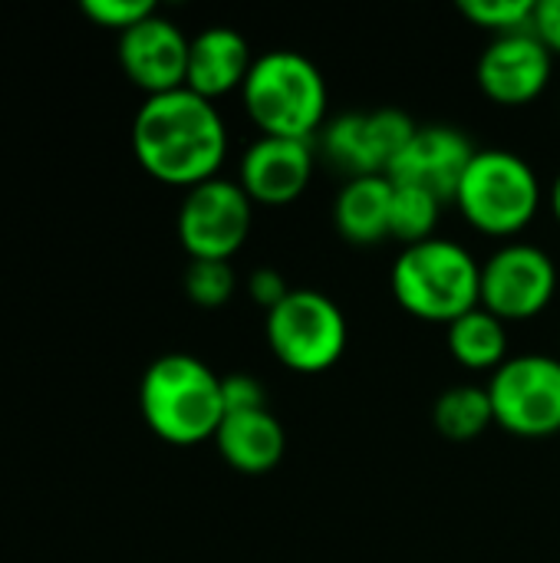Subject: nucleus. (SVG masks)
Returning <instances> with one entry per match:
<instances>
[{
  "mask_svg": "<svg viewBox=\"0 0 560 563\" xmlns=\"http://www.w3.org/2000/svg\"><path fill=\"white\" fill-rule=\"evenodd\" d=\"M132 152L152 178L188 191L218 178L228 155V129L215 102L191 89L145 96L132 119Z\"/></svg>",
  "mask_w": 560,
  "mask_h": 563,
  "instance_id": "f257e3e1",
  "label": "nucleus"
},
{
  "mask_svg": "<svg viewBox=\"0 0 560 563\" xmlns=\"http://www.w3.org/2000/svg\"><path fill=\"white\" fill-rule=\"evenodd\" d=\"M139 409L145 426L168 445H198L224 422L221 376L188 353H165L142 373Z\"/></svg>",
  "mask_w": 560,
  "mask_h": 563,
  "instance_id": "f03ea898",
  "label": "nucleus"
},
{
  "mask_svg": "<svg viewBox=\"0 0 560 563\" xmlns=\"http://www.w3.org/2000/svg\"><path fill=\"white\" fill-rule=\"evenodd\" d=\"M244 109L264 135L314 142L327 119V79L320 66L294 49H271L254 59L244 86Z\"/></svg>",
  "mask_w": 560,
  "mask_h": 563,
  "instance_id": "7ed1b4c3",
  "label": "nucleus"
},
{
  "mask_svg": "<svg viewBox=\"0 0 560 563\" xmlns=\"http://www.w3.org/2000/svg\"><path fill=\"white\" fill-rule=\"evenodd\" d=\"M396 303L426 323H455L482 307V264L455 241L429 238L403 247L389 274Z\"/></svg>",
  "mask_w": 560,
  "mask_h": 563,
  "instance_id": "20e7f679",
  "label": "nucleus"
},
{
  "mask_svg": "<svg viewBox=\"0 0 560 563\" xmlns=\"http://www.w3.org/2000/svg\"><path fill=\"white\" fill-rule=\"evenodd\" d=\"M541 198L545 191L528 158L508 148H479L452 201L475 231L512 238L538 218Z\"/></svg>",
  "mask_w": 560,
  "mask_h": 563,
  "instance_id": "39448f33",
  "label": "nucleus"
},
{
  "mask_svg": "<svg viewBox=\"0 0 560 563\" xmlns=\"http://www.w3.org/2000/svg\"><path fill=\"white\" fill-rule=\"evenodd\" d=\"M264 333L277 363L300 376L333 369L343 360L350 340L343 310L327 294L310 287L290 290L287 300L267 313Z\"/></svg>",
  "mask_w": 560,
  "mask_h": 563,
  "instance_id": "423d86ee",
  "label": "nucleus"
},
{
  "mask_svg": "<svg viewBox=\"0 0 560 563\" xmlns=\"http://www.w3.org/2000/svg\"><path fill=\"white\" fill-rule=\"evenodd\" d=\"M495 426L518 439H551L560 432V360L525 353L505 360L488 383Z\"/></svg>",
  "mask_w": 560,
  "mask_h": 563,
  "instance_id": "0eeeda50",
  "label": "nucleus"
},
{
  "mask_svg": "<svg viewBox=\"0 0 560 563\" xmlns=\"http://www.w3.org/2000/svg\"><path fill=\"white\" fill-rule=\"evenodd\" d=\"M251 208L244 188L228 178L188 188L175 221L185 254L191 261H231L251 234Z\"/></svg>",
  "mask_w": 560,
  "mask_h": 563,
  "instance_id": "6e6552de",
  "label": "nucleus"
},
{
  "mask_svg": "<svg viewBox=\"0 0 560 563\" xmlns=\"http://www.w3.org/2000/svg\"><path fill=\"white\" fill-rule=\"evenodd\" d=\"M558 294V267L551 254L528 241L498 247L482 264V307L502 323L535 320Z\"/></svg>",
  "mask_w": 560,
  "mask_h": 563,
  "instance_id": "1a4fd4ad",
  "label": "nucleus"
},
{
  "mask_svg": "<svg viewBox=\"0 0 560 563\" xmlns=\"http://www.w3.org/2000/svg\"><path fill=\"white\" fill-rule=\"evenodd\" d=\"M416 122L399 109L376 112H350L323 125L320 148L327 162L350 178L386 175L389 165L403 155V148L416 135Z\"/></svg>",
  "mask_w": 560,
  "mask_h": 563,
  "instance_id": "9d476101",
  "label": "nucleus"
},
{
  "mask_svg": "<svg viewBox=\"0 0 560 563\" xmlns=\"http://www.w3.org/2000/svg\"><path fill=\"white\" fill-rule=\"evenodd\" d=\"M188 46L191 40L182 26L155 10L132 30L119 33V66L145 96L175 92L185 89L188 79Z\"/></svg>",
  "mask_w": 560,
  "mask_h": 563,
  "instance_id": "9b49d317",
  "label": "nucleus"
},
{
  "mask_svg": "<svg viewBox=\"0 0 560 563\" xmlns=\"http://www.w3.org/2000/svg\"><path fill=\"white\" fill-rule=\"evenodd\" d=\"M551 69H554V56L531 30H521V33L495 36L485 46L475 66V79L492 102L528 106L548 89Z\"/></svg>",
  "mask_w": 560,
  "mask_h": 563,
  "instance_id": "f8f14e48",
  "label": "nucleus"
},
{
  "mask_svg": "<svg viewBox=\"0 0 560 563\" xmlns=\"http://www.w3.org/2000/svg\"><path fill=\"white\" fill-rule=\"evenodd\" d=\"M475 152L479 148L452 125H419L403 155L389 165L386 178L452 201Z\"/></svg>",
  "mask_w": 560,
  "mask_h": 563,
  "instance_id": "ddd939ff",
  "label": "nucleus"
},
{
  "mask_svg": "<svg viewBox=\"0 0 560 563\" xmlns=\"http://www.w3.org/2000/svg\"><path fill=\"white\" fill-rule=\"evenodd\" d=\"M314 178V145L300 139L261 135L241 158L238 185L257 205H290Z\"/></svg>",
  "mask_w": 560,
  "mask_h": 563,
  "instance_id": "4468645a",
  "label": "nucleus"
},
{
  "mask_svg": "<svg viewBox=\"0 0 560 563\" xmlns=\"http://www.w3.org/2000/svg\"><path fill=\"white\" fill-rule=\"evenodd\" d=\"M254 66L248 40L231 26H208L191 36L188 46V79L185 89L215 102L244 86Z\"/></svg>",
  "mask_w": 560,
  "mask_h": 563,
  "instance_id": "2eb2a0df",
  "label": "nucleus"
},
{
  "mask_svg": "<svg viewBox=\"0 0 560 563\" xmlns=\"http://www.w3.org/2000/svg\"><path fill=\"white\" fill-rule=\"evenodd\" d=\"M215 445L234 472L267 475L271 468L281 465L284 449H287V435H284V426L277 422V416L271 409L231 412V416H224V422L215 435Z\"/></svg>",
  "mask_w": 560,
  "mask_h": 563,
  "instance_id": "dca6fc26",
  "label": "nucleus"
},
{
  "mask_svg": "<svg viewBox=\"0 0 560 563\" xmlns=\"http://www.w3.org/2000/svg\"><path fill=\"white\" fill-rule=\"evenodd\" d=\"M393 181L386 175L350 178L333 201V228L356 247H373L389 238Z\"/></svg>",
  "mask_w": 560,
  "mask_h": 563,
  "instance_id": "f3484780",
  "label": "nucleus"
},
{
  "mask_svg": "<svg viewBox=\"0 0 560 563\" xmlns=\"http://www.w3.org/2000/svg\"><path fill=\"white\" fill-rule=\"evenodd\" d=\"M449 353L465 369H498L508 360V323L492 317L485 307L459 317L446 327Z\"/></svg>",
  "mask_w": 560,
  "mask_h": 563,
  "instance_id": "a211bd4d",
  "label": "nucleus"
},
{
  "mask_svg": "<svg viewBox=\"0 0 560 563\" xmlns=\"http://www.w3.org/2000/svg\"><path fill=\"white\" fill-rule=\"evenodd\" d=\"M432 422H436L439 435H446L452 442H472V439L485 435L488 426H495L488 386L465 383V386L446 389L432 406Z\"/></svg>",
  "mask_w": 560,
  "mask_h": 563,
  "instance_id": "6ab92c4d",
  "label": "nucleus"
},
{
  "mask_svg": "<svg viewBox=\"0 0 560 563\" xmlns=\"http://www.w3.org/2000/svg\"><path fill=\"white\" fill-rule=\"evenodd\" d=\"M442 198L409 188V185H393V211H389V238L403 241V247L422 244L436 238V224L442 214Z\"/></svg>",
  "mask_w": 560,
  "mask_h": 563,
  "instance_id": "aec40b11",
  "label": "nucleus"
},
{
  "mask_svg": "<svg viewBox=\"0 0 560 563\" xmlns=\"http://www.w3.org/2000/svg\"><path fill=\"white\" fill-rule=\"evenodd\" d=\"M182 284H185V297L195 307L215 310V307H224L234 297L238 274H234L231 261H191Z\"/></svg>",
  "mask_w": 560,
  "mask_h": 563,
  "instance_id": "412c9836",
  "label": "nucleus"
},
{
  "mask_svg": "<svg viewBox=\"0 0 560 563\" xmlns=\"http://www.w3.org/2000/svg\"><path fill=\"white\" fill-rule=\"evenodd\" d=\"M535 3L538 0H462L459 10L469 23L492 30L495 36H505V33L531 30Z\"/></svg>",
  "mask_w": 560,
  "mask_h": 563,
  "instance_id": "4be33fe9",
  "label": "nucleus"
},
{
  "mask_svg": "<svg viewBox=\"0 0 560 563\" xmlns=\"http://www.w3.org/2000/svg\"><path fill=\"white\" fill-rule=\"evenodd\" d=\"M83 13L106 30L125 33L145 16H152L155 3L152 0H83Z\"/></svg>",
  "mask_w": 560,
  "mask_h": 563,
  "instance_id": "5701e85b",
  "label": "nucleus"
},
{
  "mask_svg": "<svg viewBox=\"0 0 560 563\" xmlns=\"http://www.w3.org/2000/svg\"><path fill=\"white\" fill-rule=\"evenodd\" d=\"M221 396H224V416L231 412H257L267 409V393L264 386L248 376V373H234V376H221Z\"/></svg>",
  "mask_w": 560,
  "mask_h": 563,
  "instance_id": "b1692460",
  "label": "nucleus"
},
{
  "mask_svg": "<svg viewBox=\"0 0 560 563\" xmlns=\"http://www.w3.org/2000/svg\"><path fill=\"white\" fill-rule=\"evenodd\" d=\"M248 294H251V300H254L257 307H264V310L271 313L277 303L287 300L290 287H287V280H284L281 271H274V267H257V271L248 277Z\"/></svg>",
  "mask_w": 560,
  "mask_h": 563,
  "instance_id": "393cba45",
  "label": "nucleus"
},
{
  "mask_svg": "<svg viewBox=\"0 0 560 563\" xmlns=\"http://www.w3.org/2000/svg\"><path fill=\"white\" fill-rule=\"evenodd\" d=\"M531 33L545 43L551 56H560V0H538L531 16Z\"/></svg>",
  "mask_w": 560,
  "mask_h": 563,
  "instance_id": "a878e982",
  "label": "nucleus"
},
{
  "mask_svg": "<svg viewBox=\"0 0 560 563\" xmlns=\"http://www.w3.org/2000/svg\"><path fill=\"white\" fill-rule=\"evenodd\" d=\"M548 205H551L554 221L560 224V172H558V178H554V185H551V191H548Z\"/></svg>",
  "mask_w": 560,
  "mask_h": 563,
  "instance_id": "bb28decb",
  "label": "nucleus"
}]
</instances>
